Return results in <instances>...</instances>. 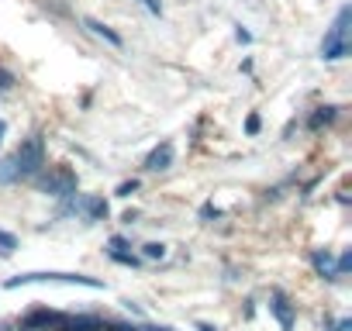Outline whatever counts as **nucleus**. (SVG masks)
Masks as SVG:
<instances>
[{"mask_svg":"<svg viewBox=\"0 0 352 331\" xmlns=\"http://www.w3.org/2000/svg\"><path fill=\"white\" fill-rule=\"evenodd\" d=\"M311 259H314V266H318V273H324V276H338V273H335V266H331V252H328V249H324V252L318 249V252H314Z\"/></svg>","mask_w":352,"mask_h":331,"instance_id":"obj_11","label":"nucleus"},{"mask_svg":"<svg viewBox=\"0 0 352 331\" xmlns=\"http://www.w3.org/2000/svg\"><path fill=\"white\" fill-rule=\"evenodd\" d=\"M80 283V286H90V290H100L104 283L100 279H94V276H80V273H25V276H14V279H8V290H14V286H25V283Z\"/></svg>","mask_w":352,"mask_h":331,"instance_id":"obj_3","label":"nucleus"},{"mask_svg":"<svg viewBox=\"0 0 352 331\" xmlns=\"http://www.w3.org/2000/svg\"><path fill=\"white\" fill-rule=\"evenodd\" d=\"M169 166H173V145H169V141H162L159 148H152V152H148L145 170H148V173H162V170H169Z\"/></svg>","mask_w":352,"mask_h":331,"instance_id":"obj_5","label":"nucleus"},{"mask_svg":"<svg viewBox=\"0 0 352 331\" xmlns=\"http://www.w3.org/2000/svg\"><path fill=\"white\" fill-rule=\"evenodd\" d=\"M245 131H249V135H256V131H259V114H249V121H245Z\"/></svg>","mask_w":352,"mask_h":331,"instance_id":"obj_18","label":"nucleus"},{"mask_svg":"<svg viewBox=\"0 0 352 331\" xmlns=\"http://www.w3.org/2000/svg\"><path fill=\"white\" fill-rule=\"evenodd\" d=\"M73 207L87 211V218H90V221H100V218H107V204H104L100 197H76V194H73Z\"/></svg>","mask_w":352,"mask_h":331,"instance_id":"obj_7","label":"nucleus"},{"mask_svg":"<svg viewBox=\"0 0 352 331\" xmlns=\"http://www.w3.org/2000/svg\"><path fill=\"white\" fill-rule=\"evenodd\" d=\"M4 131H8V124H4V121H0V138H4Z\"/></svg>","mask_w":352,"mask_h":331,"instance_id":"obj_21","label":"nucleus"},{"mask_svg":"<svg viewBox=\"0 0 352 331\" xmlns=\"http://www.w3.org/2000/svg\"><path fill=\"white\" fill-rule=\"evenodd\" d=\"M135 190H138V180H124V183L118 187V197H131Z\"/></svg>","mask_w":352,"mask_h":331,"instance_id":"obj_17","label":"nucleus"},{"mask_svg":"<svg viewBox=\"0 0 352 331\" xmlns=\"http://www.w3.org/2000/svg\"><path fill=\"white\" fill-rule=\"evenodd\" d=\"M87 28H90L94 35H100V38H107L111 45H124V38H121L118 32H111V28H107L104 21H97V18H87Z\"/></svg>","mask_w":352,"mask_h":331,"instance_id":"obj_8","label":"nucleus"},{"mask_svg":"<svg viewBox=\"0 0 352 331\" xmlns=\"http://www.w3.org/2000/svg\"><path fill=\"white\" fill-rule=\"evenodd\" d=\"M114 331H138V328H131V324H114Z\"/></svg>","mask_w":352,"mask_h":331,"instance_id":"obj_20","label":"nucleus"},{"mask_svg":"<svg viewBox=\"0 0 352 331\" xmlns=\"http://www.w3.org/2000/svg\"><path fill=\"white\" fill-rule=\"evenodd\" d=\"M18 180V166H14V155L11 159H0V187H8Z\"/></svg>","mask_w":352,"mask_h":331,"instance_id":"obj_10","label":"nucleus"},{"mask_svg":"<svg viewBox=\"0 0 352 331\" xmlns=\"http://www.w3.org/2000/svg\"><path fill=\"white\" fill-rule=\"evenodd\" d=\"M14 166H18V180H32L42 166H45V145L42 135H32L28 141H21V148L14 152Z\"/></svg>","mask_w":352,"mask_h":331,"instance_id":"obj_2","label":"nucleus"},{"mask_svg":"<svg viewBox=\"0 0 352 331\" xmlns=\"http://www.w3.org/2000/svg\"><path fill=\"white\" fill-rule=\"evenodd\" d=\"M14 249H18V238H14V235H8V231H0V252L11 255Z\"/></svg>","mask_w":352,"mask_h":331,"instance_id":"obj_14","label":"nucleus"},{"mask_svg":"<svg viewBox=\"0 0 352 331\" xmlns=\"http://www.w3.org/2000/svg\"><path fill=\"white\" fill-rule=\"evenodd\" d=\"M69 331H100V321L97 317H76L69 324Z\"/></svg>","mask_w":352,"mask_h":331,"instance_id":"obj_13","label":"nucleus"},{"mask_svg":"<svg viewBox=\"0 0 352 331\" xmlns=\"http://www.w3.org/2000/svg\"><path fill=\"white\" fill-rule=\"evenodd\" d=\"M11 90H14V76L0 66V93H11Z\"/></svg>","mask_w":352,"mask_h":331,"instance_id":"obj_16","label":"nucleus"},{"mask_svg":"<svg viewBox=\"0 0 352 331\" xmlns=\"http://www.w3.org/2000/svg\"><path fill=\"white\" fill-rule=\"evenodd\" d=\"M142 4H145L152 14H162V4H159V0H142Z\"/></svg>","mask_w":352,"mask_h":331,"instance_id":"obj_19","label":"nucleus"},{"mask_svg":"<svg viewBox=\"0 0 352 331\" xmlns=\"http://www.w3.org/2000/svg\"><path fill=\"white\" fill-rule=\"evenodd\" d=\"M56 321H59V314H52V310H35V314L25 317V328H49V324H56Z\"/></svg>","mask_w":352,"mask_h":331,"instance_id":"obj_9","label":"nucleus"},{"mask_svg":"<svg viewBox=\"0 0 352 331\" xmlns=\"http://www.w3.org/2000/svg\"><path fill=\"white\" fill-rule=\"evenodd\" d=\"M270 310L276 314V321H280V328H283V331H290V328H294V307H290V300H287L283 293H273Z\"/></svg>","mask_w":352,"mask_h":331,"instance_id":"obj_6","label":"nucleus"},{"mask_svg":"<svg viewBox=\"0 0 352 331\" xmlns=\"http://www.w3.org/2000/svg\"><path fill=\"white\" fill-rule=\"evenodd\" d=\"M142 252H145V259H162V255H166V245H162V242H148Z\"/></svg>","mask_w":352,"mask_h":331,"instance_id":"obj_15","label":"nucleus"},{"mask_svg":"<svg viewBox=\"0 0 352 331\" xmlns=\"http://www.w3.org/2000/svg\"><path fill=\"white\" fill-rule=\"evenodd\" d=\"M349 18H352V8H342L338 18H335V25H331V32L321 42V59L335 62V59H345L349 56Z\"/></svg>","mask_w":352,"mask_h":331,"instance_id":"obj_1","label":"nucleus"},{"mask_svg":"<svg viewBox=\"0 0 352 331\" xmlns=\"http://www.w3.org/2000/svg\"><path fill=\"white\" fill-rule=\"evenodd\" d=\"M335 121V107H318V114L311 117V128H321V124H331Z\"/></svg>","mask_w":352,"mask_h":331,"instance_id":"obj_12","label":"nucleus"},{"mask_svg":"<svg viewBox=\"0 0 352 331\" xmlns=\"http://www.w3.org/2000/svg\"><path fill=\"white\" fill-rule=\"evenodd\" d=\"M42 190H45L49 197H73V194H76V176H73L69 170H59V173H52V176L42 183Z\"/></svg>","mask_w":352,"mask_h":331,"instance_id":"obj_4","label":"nucleus"}]
</instances>
